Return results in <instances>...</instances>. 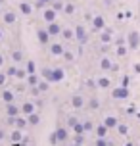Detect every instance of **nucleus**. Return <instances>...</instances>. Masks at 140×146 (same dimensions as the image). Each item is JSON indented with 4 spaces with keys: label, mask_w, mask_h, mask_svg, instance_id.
Masks as SVG:
<instances>
[{
    "label": "nucleus",
    "mask_w": 140,
    "mask_h": 146,
    "mask_svg": "<svg viewBox=\"0 0 140 146\" xmlns=\"http://www.w3.org/2000/svg\"><path fill=\"white\" fill-rule=\"evenodd\" d=\"M127 44H129L131 50H136V48L140 46V33H136V31H129V35H127Z\"/></svg>",
    "instance_id": "2"
},
{
    "label": "nucleus",
    "mask_w": 140,
    "mask_h": 146,
    "mask_svg": "<svg viewBox=\"0 0 140 146\" xmlns=\"http://www.w3.org/2000/svg\"><path fill=\"white\" fill-rule=\"evenodd\" d=\"M127 42V36H119V38H115V40H113V44H115V46H119V44H125Z\"/></svg>",
    "instance_id": "43"
},
{
    "label": "nucleus",
    "mask_w": 140,
    "mask_h": 146,
    "mask_svg": "<svg viewBox=\"0 0 140 146\" xmlns=\"http://www.w3.org/2000/svg\"><path fill=\"white\" fill-rule=\"evenodd\" d=\"M59 140H58V137H56V133H52L50 135V144H58Z\"/></svg>",
    "instance_id": "47"
},
{
    "label": "nucleus",
    "mask_w": 140,
    "mask_h": 146,
    "mask_svg": "<svg viewBox=\"0 0 140 146\" xmlns=\"http://www.w3.org/2000/svg\"><path fill=\"white\" fill-rule=\"evenodd\" d=\"M14 146H17V142H15V144H14Z\"/></svg>",
    "instance_id": "55"
},
{
    "label": "nucleus",
    "mask_w": 140,
    "mask_h": 146,
    "mask_svg": "<svg viewBox=\"0 0 140 146\" xmlns=\"http://www.w3.org/2000/svg\"><path fill=\"white\" fill-rule=\"evenodd\" d=\"M63 52H65V48H63L61 42H52L50 44V54L52 56H63Z\"/></svg>",
    "instance_id": "11"
},
{
    "label": "nucleus",
    "mask_w": 140,
    "mask_h": 146,
    "mask_svg": "<svg viewBox=\"0 0 140 146\" xmlns=\"http://www.w3.org/2000/svg\"><path fill=\"white\" fill-rule=\"evenodd\" d=\"M50 38L52 35L48 33V29H37V40L42 46H50Z\"/></svg>",
    "instance_id": "4"
},
{
    "label": "nucleus",
    "mask_w": 140,
    "mask_h": 146,
    "mask_svg": "<svg viewBox=\"0 0 140 146\" xmlns=\"http://www.w3.org/2000/svg\"><path fill=\"white\" fill-rule=\"evenodd\" d=\"M138 119H140V113H138Z\"/></svg>",
    "instance_id": "56"
},
{
    "label": "nucleus",
    "mask_w": 140,
    "mask_h": 146,
    "mask_svg": "<svg viewBox=\"0 0 140 146\" xmlns=\"http://www.w3.org/2000/svg\"><path fill=\"white\" fill-rule=\"evenodd\" d=\"M71 146H81V144H79V142H75V144H71Z\"/></svg>",
    "instance_id": "53"
},
{
    "label": "nucleus",
    "mask_w": 140,
    "mask_h": 146,
    "mask_svg": "<svg viewBox=\"0 0 140 146\" xmlns=\"http://www.w3.org/2000/svg\"><path fill=\"white\" fill-rule=\"evenodd\" d=\"M87 87H88V88H96V87H98V81L88 79V81H87Z\"/></svg>",
    "instance_id": "44"
},
{
    "label": "nucleus",
    "mask_w": 140,
    "mask_h": 146,
    "mask_svg": "<svg viewBox=\"0 0 140 146\" xmlns=\"http://www.w3.org/2000/svg\"><path fill=\"white\" fill-rule=\"evenodd\" d=\"M27 123H29V121H27L25 117L17 115V117H15V121H14V127H17V129H23V127H25Z\"/></svg>",
    "instance_id": "28"
},
{
    "label": "nucleus",
    "mask_w": 140,
    "mask_h": 146,
    "mask_svg": "<svg viewBox=\"0 0 140 146\" xmlns=\"http://www.w3.org/2000/svg\"><path fill=\"white\" fill-rule=\"evenodd\" d=\"M0 98H2V102H14L15 100V94H14V90H2V94H0Z\"/></svg>",
    "instance_id": "17"
},
{
    "label": "nucleus",
    "mask_w": 140,
    "mask_h": 146,
    "mask_svg": "<svg viewBox=\"0 0 140 146\" xmlns=\"http://www.w3.org/2000/svg\"><path fill=\"white\" fill-rule=\"evenodd\" d=\"M121 85H123V87H129V85H131V79H129V75H123V79H121Z\"/></svg>",
    "instance_id": "45"
},
{
    "label": "nucleus",
    "mask_w": 140,
    "mask_h": 146,
    "mask_svg": "<svg viewBox=\"0 0 140 146\" xmlns=\"http://www.w3.org/2000/svg\"><path fill=\"white\" fill-rule=\"evenodd\" d=\"M6 113H8V115H14V117L23 115V113H21V106H17V104H14V102L6 104Z\"/></svg>",
    "instance_id": "8"
},
{
    "label": "nucleus",
    "mask_w": 140,
    "mask_h": 146,
    "mask_svg": "<svg viewBox=\"0 0 140 146\" xmlns=\"http://www.w3.org/2000/svg\"><path fill=\"white\" fill-rule=\"evenodd\" d=\"M71 106H73L75 110H81L83 106H85V98H83L81 94H75L73 98H71Z\"/></svg>",
    "instance_id": "16"
},
{
    "label": "nucleus",
    "mask_w": 140,
    "mask_h": 146,
    "mask_svg": "<svg viewBox=\"0 0 140 146\" xmlns=\"http://www.w3.org/2000/svg\"><path fill=\"white\" fill-rule=\"evenodd\" d=\"M104 29H106V19H104L102 15H94V17H92V31L102 33Z\"/></svg>",
    "instance_id": "5"
},
{
    "label": "nucleus",
    "mask_w": 140,
    "mask_h": 146,
    "mask_svg": "<svg viewBox=\"0 0 140 146\" xmlns=\"http://www.w3.org/2000/svg\"><path fill=\"white\" fill-rule=\"evenodd\" d=\"M37 88H38V92H46L48 88H50V81H46V79H42L40 83L37 85Z\"/></svg>",
    "instance_id": "30"
},
{
    "label": "nucleus",
    "mask_w": 140,
    "mask_h": 146,
    "mask_svg": "<svg viewBox=\"0 0 140 146\" xmlns=\"http://www.w3.org/2000/svg\"><path fill=\"white\" fill-rule=\"evenodd\" d=\"M117 133H119V135H123V137H127V135H129V127H127L125 123H119L117 125Z\"/></svg>",
    "instance_id": "34"
},
{
    "label": "nucleus",
    "mask_w": 140,
    "mask_h": 146,
    "mask_svg": "<svg viewBox=\"0 0 140 146\" xmlns=\"http://www.w3.org/2000/svg\"><path fill=\"white\" fill-rule=\"evenodd\" d=\"M104 123H106V127H108V129H117V125H119V119L115 115H106L104 117Z\"/></svg>",
    "instance_id": "12"
},
{
    "label": "nucleus",
    "mask_w": 140,
    "mask_h": 146,
    "mask_svg": "<svg viewBox=\"0 0 140 146\" xmlns=\"http://www.w3.org/2000/svg\"><path fill=\"white\" fill-rule=\"evenodd\" d=\"M63 12H65L67 15H73V14H75V6H73V4H65Z\"/></svg>",
    "instance_id": "40"
},
{
    "label": "nucleus",
    "mask_w": 140,
    "mask_h": 146,
    "mask_svg": "<svg viewBox=\"0 0 140 146\" xmlns=\"http://www.w3.org/2000/svg\"><path fill=\"white\" fill-rule=\"evenodd\" d=\"M100 42L102 44H111L113 42V29L106 27V29L102 31V35H100Z\"/></svg>",
    "instance_id": "6"
},
{
    "label": "nucleus",
    "mask_w": 140,
    "mask_h": 146,
    "mask_svg": "<svg viewBox=\"0 0 140 146\" xmlns=\"http://www.w3.org/2000/svg\"><path fill=\"white\" fill-rule=\"evenodd\" d=\"M96 81H98V88H110L111 87V81L108 77H100V79H96Z\"/></svg>",
    "instance_id": "25"
},
{
    "label": "nucleus",
    "mask_w": 140,
    "mask_h": 146,
    "mask_svg": "<svg viewBox=\"0 0 140 146\" xmlns=\"http://www.w3.org/2000/svg\"><path fill=\"white\" fill-rule=\"evenodd\" d=\"M129 50H131V48H129V44H119V46H115V56H117V58H125L127 54H129Z\"/></svg>",
    "instance_id": "14"
},
{
    "label": "nucleus",
    "mask_w": 140,
    "mask_h": 146,
    "mask_svg": "<svg viewBox=\"0 0 140 146\" xmlns=\"http://www.w3.org/2000/svg\"><path fill=\"white\" fill-rule=\"evenodd\" d=\"M63 60H65V62H73V60H75V54L71 50H65V52H63Z\"/></svg>",
    "instance_id": "37"
},
{
    "label": "nucleus",
    "mask_w": 140,
    "mask_h": 146,
    "mask_svg": "<svg viewBox=\"0 0 140 146\" xmlns=\"http://www.w3.org/2000/svg\"><path fill=\"white\" fill-rule=\"evenodd\" d=\"M17 69H19V67H15V64H12V66L6 69V75L8 77H15V75H17Z\"/></svg>",
    "instance_id": "33"
},
{
    "label": "nucleus",
    "mask_w": 140,
    "mask_h": 146,
    "mask_svg": "<svg viewBox=\"0 0 140 146\" xmlns=\"http://www.w3.org/2000/svg\"><path fill=\"white\" fill-rule=\"evenodd\" d=\"M83 125H85V131H94L96 127H94V123L90 121V119H87V121H83Z\"/></svg>",
    "instance_id": "39"
},
{
    "label": "nucleus",
    "mask_w": 140,
    "mask_h": 146,
    "mask_svg": "<svg viewBox=\"0 0 140 146\" xmlns=\"http://www.w3.org/2000/svg\"><path fill=\"white\" fill-rule=\"evenodd\" d=\"M111 66H113V62H111L108 56H104V58L100 60V69H104V71H111Z\"/></svg>",
    "instance_id": "18"
},
{
    "label": "nucleus",
    "mask_w": 140,
    "mask_h": 146,
    "mask_svg": "<svg viewBox=\"0 0 140 146\" xmlns=\"http://www.w3.org/2000/svg\"><path fill=\"white\" fill-rule=\"evenodd\" d=\"M96 146H111V142H108L106 137H98L96 139Z\"/></svg>",
    "instance_id": "35"
},
{
    "label": "nucleus",
    "mask_w": 140,
    "mask_h": 146,
    "mask_svg": "<svg viewBox=\"0 0 140 146\" xmlns=\"http://www.w3.org/2000/svg\"><path fill=\"white\" fill-rule=\"evenodd\" d=\"M27 121H29V125H38L40 123V115H38L37 111H33L31 115H27Z\"/></svg>",
    "instance_id": "26"
},
{
    "label": "nucleus",
    "mask_w": 140,
    "mask_h": 146,
    "mask_svg": "<svg viewBox=\"0 0 140 146\" xmlns=\"http://www.w3.org/2000/svg\"><path fill=\"white\" fill-rule=\"evenodd\" d=\"M87 106H88V110H92V111H94V110L100 108V100H98L96 96H92V98L88 100V104H87Z\"/></svg>",
    "instance_id": "29"
},
{
    "label": "nucleus",
    "mask_w": 140,
    "mask_h": 146,
    "mask_svg": "<svg viewBox=\"0 0 140 146\" xmlns=\"http://www.w3.org/2000/svg\"><path fill=\"white\" fill-rule=\"evenodd\" d=\"M25 69H27V73H37V64H35V60H29L27 64H25Z\"/></svg>",
    "instance_id": "31"
},
{
    "label": "nucleus",
    "mask_w": 140,
    "mask_h": 146,
    "mask_svg": "<svg viewBox=\"0 0 140 146\" xmlns=\"http://www.w3.org/2000/svg\"><path fill=\"white\" fill-rule=\"evenodd\" d=\"M23 139H25V137L21 135V129H17V127H15L14 131H12V135H10V140H12V142H21Z\"/></svg>",
    "instance_id": "19"
},
{
    "label": "nucleus",
    "mask_w": 140,
    "mask_h": 146,
    "mask_svg": "<svg viewBox=\"0 0 140 146\" xmlns=\"http://www.w3.org/2000/svg\"><path fill=\"white\" fill-rule=\"evenodd\" d=\"M46 29H48V33H50L52 36H59V35H61V31H63V27H61L58 21H52V23L46 25Z\"/></svg>",
    "instance_id": "7"
},
{
    "label": "nucleus",
    "mask_w": 140,
    "mask_h": 146,
    "mask_svg": "<svg viewBox=\"0 0 140 146\" xmlns=\"http://www.w3.org/2000/svg\"><path fill=\"white\" fill-rule=\"evenodd\" d=\"M73 131H75V135H83V133H85V125H83L81 121H79V123H77V125L73 127Z\"/></svg>",
    "instance_id": "36"
},
{
    "label": "nucleus",
    "mask_w": 140,
    "mask_h": 146,
    "mask_svg": "<svg viewBox=\"0 0 140 146\" xmlns=\"http://www.w3.org/2000/svg\"><path fill=\"white\" fill-rule=\"evenodd\" d=\"M133 71L136 73V75H140V62H134L133 64Z\"/></svg>",
    "instance_id": "46"
},
{
    "label": "nucleus",
    "mask_w": 140,
    "mask_h": 146,
    "mask_svg": "<svg viewBox=\"0 0 140 146\" xmlns=\"http://www.w3.org/2000/svg\"><path fill=\"white\" fill-rule=\"evenodd\" d=\"M0 38H2V29H0Z\"/></svg>",
    "instance_id": "54"
},
{
    "label": "nucleus",
    "mask_w": 140,
    "mask_h": 146,
    "mask_svg": "<svg viewBox=\"0 0 140 146\" xmlns=\"http://www.w3.org/2000/svg\"><path fill=\"white\" fill-rule=\"evenodd\" d=\"M15 19H17V17H15V14L12 10H10V12H4V15H2V21L6 23V25H14Z\"/></svg>",
    "instance_id": "15"
},
{
    "label": "nucleus",
    "mask_w": 140,
    "mask_h": 146,
    "mask_svg": "<svg viewBox=\"0 0 140 146\" xmlns=\"http://www.w3.org/2000/svg\"><path fill=\"white\" fill-rule=\"evenodd\" d=\"M75 40L81 44V46L88 42V33H87V29H85V25H81V23L75 25Z\"/></svg>",
    "instance_id": "1"
},
{
    "label": "nucleus",
    "mask_w": 140,
    "mask_h": 146,
    "mask_svg": "<svg viewBox=\"0 0 140 146\" xmlns=\"http://www.w3.org/2000/svg\"><path fill=\"white\" fill-rule=\"evenodd\" d=\"M52 73H54V67H44V69L40 71V75H42V79H46V81L52 83Z\"/></svg>",
    "instance_id": "27"
},
{
    "label": "nucleus",
    "mask_w": 140,
    "mask_h": 146,
    "mask_svg": "<svg viewBox=\"0 0 140 146\" xmlns=\"http://www.w3.org/2000/svg\"><path fill=\"white\" fill-rule=\"evenodd\" d=\"M4 139H6V133H4L2 129H0V140H4Z\"/></svg>",
    "instance_id": "49"
},
{
    "label": "nucleus",
    "mask_w": 140,
    "mask_h": 146,
    "mask_svg": "<svg viewBox=\"0 0 140 146\" xmlns=\"http://www.w3.org/2000/svg\"><path fill=\"white\" fill-rule=\"evenodd\" d=\"M35 108H37V106H35V104L31 102V100H25V102L21 104V113H23L25 117H27V115H31L33 111H37Z\"/></svg>",
    "instance_id": "10"
},
{
    "label": "nucleus",
    "mask_w": 140,
    "mask_h": 146,
    "mask_svg": "<svg viewBox=\"0 0 140 146\" xmlns=\"http://www.w3.org/2000/svg\"><path fill=\"white\" fill-rule=\"evenodd\" d=\"M19 12H21L23 15H31L33 14V6H31L29 2H21V4H19Z\"/></svg>",
    "instance_id": "21"
},
{
    "label": "nucleus",
    "mask_w": 140,
    "mask_h": 146,
    "mask_svg": "<svg viewBox=\"0 0 140 146\" xmlns=\"http://www.w3.org/2000/svg\"><path fill=\"white\" fill-rule=\"evenodd\" d=\"M4 66V56H2V54H0V67Z\"/></svg>",
    "instance_id": "50"
},
{
    "label": "nucleus",
    "mask_w": 140,
    "mask_h": 146,
    "mask_svg": "<svg viewBox=\"0 0 140 146\" xmlns=\"http://www.w3.org/2000/svg\"><path fill=\"white\" fill-rule=\"evenodd\" d=\"M42 2H44V4H48V2H52V0H42Z\"/></svg>",
    "instance_id": "52"
},
{
    "label": "nucleus",
    "mask_w": 140,
    "mask_h": 146,
    "mask_svg": "<svg viewBox=\"0 0 140 146\" xmlns=\"http://www.w3.org/2000/svg\"><path fill=\"white\" fill-rule=\"evenodd\" d=\"M125 146H133V142H125Z\"/></svg>",
    "instance_id": "51"
},
{
    "label": "nucleus",
    "mask_w": 140,
    "mask_h": 146,
    "mask_svg": "<svg viewBox=\"0 0 140 146\" xmlns=\"http://www.w3.org/2000/svg\"><path fill=\"white\" fill-rule=\"evenodd\" d=\"M6 79H8L6 71H0V87H4V85H6Z\"/></svg>",
    "instance_id": "41"
},
{
    "label": "nucleus",
    "mask_w": 140,
    "mask_h": 146,
    "mask_svg": "<svg viewBox=\"0 0 140 146\" xmlns=\"http://www.w3.org/2000/svg\"><path fill=\"white\" fill-rule=\"evenodd\" d=\"M52 8H54V10H56V12H61V10H63V4H61V2H54V4H52Z\"/></svg>",
    "instance_id": "42"
},
{
    "label": "nucleus",
    "mask_w": 140,
    "mask_h": 146,
    "mask_svg": "<svg viewBox=\"0 0 140 146\" xmlns=\"http://www.w3.org/2000/svg\"><path fill=\"white\" fill-rule=\"evenodd\" d=\"M21 60H23L21 50H12V62H14V64H19Z\"/></svg>",
    "instance_id": "32"
},
{
    "label": "nucleus",
    "mask_w": 140,
    "mask_h": 146,
    "mask_svg": "<svg viewBox=\"0 0 140 146\" xmlns=\"http://www.w3.org/2000/svg\"><path fill=\"white\" fill-rule=\"evenodd\" d=\"M108 131H110V129H108V127H106V123L98 125V127H96V129H94L96 137H106V135H108Z\"/></svg>",
    "instance_id": "24"
},
{
    "label": "nucleus",
    "mask_w": 140,
    "mask_h": 146,
    "mask_svg": "<svg viewBox=\"0 0 140 146\" xmlns=\"http://www.w3.org/2000/svg\"><path fill=\"white\" fill-rule=\"evenodd\" d=\"M61 36H63L65 40H73V38H75V29H71V27H63Z\"/></svg>",
    "instance_id": "22"
},
{
    "label": "nucleus",
    "mask_w": 140,
    "mask_h": 146,
    "mask_svg": "<svg viewBox=\"0 0 140 146\" xmlns=\"http://www.w3.org/2000/svg\"><path fill=\"white\" fill-rule=\"evenodd\" d=\"M79 123V119H77V117H73V115H69L67 117V127H71V129H73L75 125Z\"/></svg>",
    "instance_id": "38"
},
{
    "label": "nucleus",
    "mask_w": 140,
    "mask_h": 146,
    "mask_svg": "<svg viewBox=\"0 0 140 146\" xmlns=\"http://www.w3.org/2000/svg\"><path fill=\"white\" fill-rule=\"evenodd\" d=\"M54 133H56V137H58L59 142H65L67 137H69V135H67V129H63V127H58V129H56Z\"/></svg>",
    "instance_id": "20"
},
{
    "label": "nucleus",
    "mask_w": 140,
    "mask_h": 146,
    "mask_svg": "<svg viewBox=\"0 0 140 146\" xmlns=\"http://www.w3.org/2000/svg\"><path fill=\"white\" fill-rule=\"evenodd\" d=\"M38 83H40V81H38V75H37V73L27 75V85H29V87H37Z\"/></svg>",
    "instance_id": "23"
},
{
    "label": "nucleus",
    "mask_w": 140,
    "mask_h": 146,
    "mask_svg": "<svg viewBox=\"0 0 140 146\" xmlns=\"http://www.w3.org/2000/svg\"><path fill=\"white\" fill-rule=\"evenodd\" d=\"M75 142H79V144H81V142H83V135H75Z\"/></svg>",
    "instance_id": "48"
},
{
    "label": "nucleus",
    "mask_w": 140,
    "mask_h": 146,
    "mask_svg": "<svg viewBox=\"0 0 140 146\" xmlns=\"http://www.w3.org/2000/svg\"><path fill=\"white\" fill-rule=\"evenodd\" d=\"M56 15H58V12L54 8H46L44 12H42V19L46 23H52V21H56Z\"/></svg>",
    "instance_id": "9"
},
{
    "label": "nucleus",
    "mask_w": 140,
    "mask_h": 146,
    "mask_svg": "<svg viewBox=\"0 0 140 146\" xmlns=\"http://www.w3.org/2000/svg\"><path fill=\"white\" fill-rule=\"evenodd\" d=\"M65 77V71L61 69V67H54V73H52V83H59V81H63Z\"/></svg>",
    "instance_id": "13"
},
{
    "label": "nucleus",
    "mask_w": 140,
    "mask_h": 146,
    "mask_svg": "<svg viewBox=\"0 0 140 146\" xmlns=\"http://www.w3.org/2000/svg\"><path fill=\"white\" fill-rule=\"evenodd\" d=\"M129 87H123V85H119L117 88H113L111 90V98H115V100H125V98H129Z\"/></svg>",
    "instance_id": "3"
}]
</instances>
